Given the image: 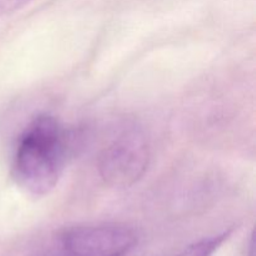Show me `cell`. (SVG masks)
<instances>
[{
	"instance_id": "obj_2",
	"label": "cell",
	"mask_w": 256,
	"mask_h": 256,
	"mask_svg": "<svg viewBox=\"0 0 256 256\" xmlns=\"http://www.w3.org/2000/svg\"><path fill=\"white\" fill-rule=\"evenodd\" d=\"M150 148L142 132H129L105 148L99 158V174L112 188H130L146 172Z\"/></svg>"
},
{
	"instance_id": "obj_4",
	"label": "cell",
	"mask_w": 256,
	"mask_h": 256,
	"mask_svg": "<svg viewBox=\"0 0 256 256\" xmlns=\"http://www.w3.org/2000/svg\"><path fill=\"white\" fill-rule=\"evenodd\" d=\"M230 234L232 232L229 230V232H225L216 236L200 240V242L190 245L178 256H214L215 252L222 248V245L229 239Z\"/></svg>"
},
{
	"instance_id": "obj_1",
	"label": "cell",
	"mask_w": 256,
	"mask_h": 256,
	"mask_svg": "<svg viewBox=\"0 0 256 256\" xmlns=\"http://www.w3.org/2000/svg\"><path fill=\"white\" fill-rule=\"evenodd\" d=\"M69 154V135L56 118H35L18 142L12 176L32 196H45L54 190L64 172Z\"/></svg>"
},
{
	"instance_id": "obj_3",
	"label": "cell",
	"mask_w": 256,
	"mask_h": 256,
	"mask_svg": "<svg viewBox=\"0 0 256 256\" xmlns=\"http://www.w3.org/2000/svg\"><path fill=\"white\" fill-rule=\"evenodd\" d=\"M138 242L136 232L124 224L82 225L66 230L62 236L66 256H125Z\"/></svg>"
}]
</instances>
